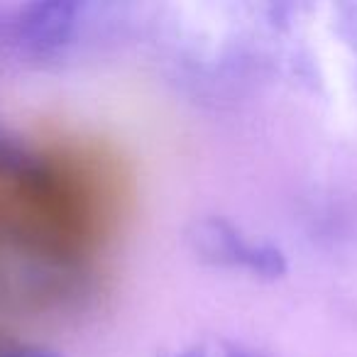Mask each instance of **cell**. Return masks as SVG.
<instances>
[{
	"label": "cell",
	"instance_id": "6da1fadb",
	"mask_svg": "<svg viewBox=\"0 0 357 357\" xmlns=\"http://www.w3.org/2000/svg\"><path fill=\"white\" fill-rule=\"evenodd\" d=\"M204 238H206V243H208L206 248H208L211 252H218L220 257H230L235 264L252 267L255 272H277L279 269V259L274 257L272 252L255 248L250 240L238 238V235L230 233V230H223V228H218V225H213L208 233H204Z\"/></svg>",
	"mask_w": 357,
	"mask_h": 357
},
{
	"label": "cell",
	"instance_id": "3957f363",
	"mask_svg": "<svg viewBox=\"0 0 357 357\" xmlns=\"http://www.w3.org/2000/svg\"><path fill=\"white\" fill-rule=\"evenodd\" d=\"M218 357H259V355H252V352H245V350H230V352H223Z\"/></svg>",
	"mask_w": 357,
	"mask_h": 357
},
{
	"label": "cell",
	"instance_id": "277c9868",
	"mask_svg": "<svg viewBox=\"0 0 357 357\" xmlns=\"http://www.w3.org/2000/svg\"><path fill=\"white\" fill-rule=\"evenodd\" d=\"M0 37L8 40V20H0Z\"/></svg>",
	"mask_w": 357,
	"mask_h": 357
},
{
	"label": "cell",
	"instance_id": "7a4b0ae2",
	"mask_svg": "<svg viewBox=\"0 0 357 357\" xmlns=\"http://www.w3.org/2000/svg\"><path fill=\"white\" fill-rule=\"evenodd\" d=\"M0 357H59L42 347H13V350H0Z\"/></svg>",
	"mask_w": 357,
	"mask_h": 357
}]
</instances>
